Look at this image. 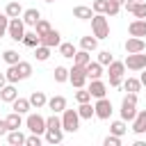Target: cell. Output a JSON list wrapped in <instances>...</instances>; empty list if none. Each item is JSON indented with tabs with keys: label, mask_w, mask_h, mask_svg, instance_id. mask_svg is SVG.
<instances>
[{
	"label": "cell",
	"mask_w": 146,
	"mask_h": 146,
	"mask_svg": "<svg viewBox=\"0 0 146 146\" xmlns=\"http://www.w3.org/2000/svg\"><path fill=\"white\" fill-rule=\"evenodd\" d=\"M5 75H7V80L9 82H18V80H27L30 75H32V64L30 62H18V64H11L7 71H5Z\"/></svg>",
	"instance_id": "obj_1"
},
{
	"label": "cell",
	"mask_w": 146,
	"mask_h": 146,
	"mask_svg": "<svg viewBox=\"0 0 146 146\" xmlns=\"http://www.w3.org/2000/svg\"><path fill=\"white\" fill-rule=\"evenodd\" d=\"M135 116H137V94L128 91V96H123V100H121V119L132 121Z\"/></svg>",
	"instance_id": "obj_2"
},
{
	"label": "cell",
	"mask_w": 146,
	"mask_h": 146,
	"mask_svg": "<svg viewBox=\"0 0 146 146\" xmlns=\"http://www.w3.org/2000/svg\"><path fill=\"white\" fill-rule=\"evenodd\" d=\"M91 30H94V36L96 39H107L110 36V21H107V16L105 14H94Z\"/></svg>",
	"instance_id": "obj_3"
},
{
	"label": "cell",
	"mask_w": 146,
	"mask_h": 146,
	"mask_svg": "<svg viewBox=\"0 0 146 146\" xmlns=\"http://www.w3.org/2000/svg\"><path fill=\"white\" fill-rule=\"evenodd\" d=\"M62 128H64V132H78V128H80L78 110H64L62 112Z\"/></svg>",
	"instance_id": "obj_4"
},
{
	"label": "cell",
	"mask_w": 146,
	"mask_h": 146,
	"mask_svg": "<svg viewBox=\"0 0 146 146\" xmlns=\"http://www.w3.org/2000/svg\"><path fill=\"white\" fill-rule=\"evenodd\" d=\"M7 34H9L11 41H23V36H25V23H23L21 16H18V18H9V30H7Z\"/></svg>",
	"instance_id": "obj_5"
},
{
	"label": "cell",
	"mask_w": 146,
	"mask_h": 146,
	"mask_svg": "<svg viewBox=\"0 0 146 146\" xmlns=\"http://www.w3.org/2000/svg\"><path fill=\"white\" fill-rule=\"evenodd\" d=\"M25 125H27V130L34 132V135H46V119H43L41 114H27Z\"/></svg>",
	"instance_id": "obj_6"
},
{
	"label": "cell",
	"mask_w": 146,
	"mask_h": 146,
	"mask_svg": "<svg viewBox=\"0 0 146 146\" xmlns=\"http://www.w3.org/2000/svg\"><path fill=\"white\" fill-rule=\"evenodd\" d=\"M68 80H71V84H73L75 89L84 87V82L89 80V78H87V71H84V66H78V64H73V68H68Z\"/></svg>",
	"instance_id": "obj_7"
},
{
	"label": "cell",
	"mask_w": 146,
	"mask_h": 146,
	"mask_svg": "<svg viewBox=\"0 0 146 146\" xmlns=\"http://www.w3.org/2000/svg\"><path fill=\"white\" fill-rule=\"evenodd\" d=\"M123 64L130 71H144L146 68V55L144 52H128V57H125Z\"/></svg>",
	"instance_id": "obj_8"
},
{
	"label": "cell",
	"mask_w": 146,
	"mask_h": 146,
	"mask_svg": "<svg viewBox=\"0 0 146 146\" xmlns=\"http://www.w3.org/2000/svg\"><path fill=\"white\" fill-rule=\"evenodd\" d=\"M94 110H96V116L100 119V121H107L110 116H112V103L107 100V98H98V103L94 105Z\"/></svg>",
	"instance_id": "obj_9"
},
{
	"label": "cell",
	"mask_w": 146,
	"mask_h": 146,
	"mask_svg": "<svg viewBox=\"0 0 146 146\" xmlns=\"http://www.w3.org/2000/svg\"><path fill=\"white\" fill-rule=\"evenodd\" d=\"M128 32L130 36H146V18H135L130 25H128Z\"/></svg>",
	"instance_id": "obj_10"
},
{
	"label": "cell",
	"mask_w": 146,
	"mask_h": 146,
	"mask_svg": "<svg viewBox=\"0 0 146 146\" xmlns=\"http://www.w3.org/2000/svg\"><path fill=\"white\" fill-rule=\"evenodd\" d=\"M146 50V41L141 36H130L125 41V52H144Z\"/></svg>",
	"instance_id": "obj_11"
},
{
	"label": "cell",
	"mask_w": 146,
	"mask_h": 146,
	"mask_svg": "<svg viewBox=\"0 0 146 146\" xmlns=\"http://www.w3.org/2000/svg\"><path fill=\"white\" fill-rule=\"evenodd\" d=\"M62 139H64V128H62V125L46 128V141H48V144H59Z\"/></svg>",
	"instance_id": "obj_12"
},
{
	"label": "cell",
	"mask_w": 146,
	"mask_h": 146,
	"mask_svg": "<svg viewBox=\"0 0 146 146\" xmlns=\"http://www.w3.org/2000/svg\"><path fill=\"white\" fill-rule=\"evenodd\" d=\"M41 43L48 46V48H57V46L62 43V34H59L57 30H50V32H46V34L41 36Z\"/></svg>",
	"instance_id": "obj_13"
},
{
	"label": "cell",
	"mask_w": 146,
	"mask_h": 146,
	"mask_svg": "<svg viewBox=\"0 0 146 146\" xmlns=\"http://www.w3.org/2000/svg\"><path fill=\"white\" fill-rule=\"evenodd\" d=\"M89 91H91V96H94V98H105V94H107V87H105V82H103L100 78H96V80H91V84H89Z\"/></svg>",
	"instance_id": "obj_14"
},
{
	"label": "cell",
	"mask_w": 146,
	"mask_h": 146,
	"mask_svg": "<svg viewBox=\"0 0 146 146\" xmlns=\"http://www.w3.org/2000/svg\"><path fill=\"white\" fill-rule=\"evenodd\" d=\"M16 98H18V91H16L14 82H9V84H5V87L0 89V100H5V103H14Z\"/></svg>",
	"instance_id": "obj_15"
},
{
	"label": "cell",
	"mask_w": 146,
	"mask_h": 146,
	"mask_svg": "<svg viewBox=\"0 0 146 146\" xmlns=\"http://www.w3.org/2000/svg\"><path fill=\"white\" fill-rule=\"evenodd\" d=\"M132 132H137V135H144L146 132V110L137 112V116L132 119Z\"/></svg>",
	"instance_id": "obj_16"
},
{
	"label": "cell",
	"mask_w": 146,
	"mask_h": 146,
	"mask_svg": "<svg viewBox=\"0 0 146 146\" xmlns=\"http://www.w3.org/2000/svg\"><path fill=\"white\" fill-rule=\"evenodd\" d=\"M94 14H96V11H94L91 7H84V5H78V7L73 9V16H75V18H80V21H91V18H94Z\"/></svg>",
	"instance_id": "obj_17"
},
{
	"label": "cell",
	"mask_w": 146,
	"mask_h": 146,
	"mask_svg": "<svg viewBox=\"0 0 146 146\" xmlns=\"http://www.w3.org/2000/svg\"><path fill=\"white\" fill-rule=\"evenodd\" d=\"M84 71H87V78H89V80H96V78L103 75V64H100V62H89V64L84 66Z\"/></svg>",
	"instance_id": "obj_18"
},
{
	"label": "cell",
	"mask_w": 146,
	"mask_h": 146,
	"mask_svg": "<svg viewBox=\"0 0 146 146\" xmlns=\"http://www.w3.org/2000/svg\"><path fill=\"white\" fill-rule=\"evenodd\" d=\"M48 107H50L55 114H59V112L66 110V98H64V96H52V98L48 100Z\"/></svg>",
	"instance_id": "obj_19"
},
{
	"label": "cell",
	"mask_w": 146,
	"mask_h": 146,
	"mask_svg": "<svg viewBox=\"0 0 146 146\" xmlns=\"http://www.w3.org/2000/svg\"><path fill=\"white\" fill-rule=\"evenodd\" d=\"M39 18H41V11H39V9H34V7L23 11V23H25V25H36V21H39Z\"/></svg>",
	"instance_id": "obj_20"
},
{
	"label": "cell",
	"mask_w": 146,
	"mask_h": 146,
	"mask_svg": "<svg viewBox=\"0 0 146 146\" xmlns=\"http://www.w3.org/2000/svg\"><path fill=\"white\" fill-rule=\"evenodd\" d=\"M123 73H125V64L123 62H112L107 66V75L110 78H123Z\"/></svg>",
	"instance_id": "obj_21"
},
{
	"label": "cell",
	"mask_w": 146,
	"mask_h": 146,
	"mask_svg": "<svg viewBox=\"0 0 146 146\" xmlns=\"http://www.w3.org/2000/svg\"><path fill=\"white\" fill-rule=\"evenodd\" d=\"M30 107H32L30 98H16V100L11 103V110H14V112H18V114H25V112H30Z\"/></svg>",
	"instance_id": "obj_22"
},
{
	"label": "cell",
	"mask_w": 146,
	"mask_h": 146,
	"mask_svg": "<svg viewBox=\"0 0 146 146\" xmlns=\"http://www.w3.org/2000/svg\"><path fill=\"white\" fill-rule=\"evenodd\" d=\"M25 139H27V137L21 132V128H18V130H9V132H7V141H9L11 146H21V144H25Z\"/></svg>",
	"instance_id": "obj_23"
},
{
	"label": "cell",
	"mask_w": 146,
	"mask_h": 146,
	"mask_svg": "<svg viewBox=\"0 0 146 146\" xmlns=\"http://www.w3.org/2000/svg\"><path fill=\"white\" fill-rule=\"evenodd\" d=\"M5 14H7L9 18H18V16H23V7H21V2H7Z\"/></svg>",
	"instance_id": "obj_24"
},
{
	"label": "cell",
	"mask_w": 146,
	"mask_h": 146,
	"mask_svg": "<svg viewBox=\"0 0 146 146\" xmlns=\"http://www.w3.org/2000/svg\"><path fill=\"white\" fill-rule=\"evenodd\" d=\"M80 48H82V50L94 52V50L98 48V39H96V36H91V34H89V36H82V39H80Z\"/></svg>",
	"instance_id": "obj_25"
},
{
	"label": "cell",
	"mask_w": 146,
	"mask_h": 146,
	"mask_svg": "<svg viewBox=\"0 0 146 146\" xmlns=\"http://www.w3.org/2000/svg\"><path fill=\"white\" fill-rule=\"evenodd\" d=\"M30 103H32V107H43V105H48V98H46V94L43 91H32V96H30Z\"/></svg>",
	"instance_id": "obj_26"
},
{
	"label": "cell",
	"mask_w": 146,
	"mask_h": 146,
	"mask_svg": "<svg viewBox=\"0 0 146 146\" xmlns=\"http://www.w3.org/2000/svg\"><path fill=\"white\" fill-rule=\"evenodd\" d=\"M89 62H91V52L89 50H78L75 57H73V64H78V66H87Z\"/></svg>",
	"instance_id": "obj_27"
},
{
	"label": "cell",
	"mask_w": 146,
	"mask_h": 146,
	"mask_svg": "<svg viewBox=\"0 0 146 146\" xmlns=\"http://www.w3.org/2000/svg\"><path fill=\"white\" fill-rule=\"evenodd\" d=\"M78 114H80V119H91V116H96V110H94L91 103H80Z\"/></svg>",
	"instance_id": "obj_28"
},
{
	"label": "cell",
	"mask_w": 146,
	"mask_h": 146,
	"mask_svg": "<svg viewBox=\"0 0 146 146\" xmlns=\"http://www.w3.org/2000/svg\"><path fill=\"white\" fill-rule=\"evenodd\" d=\"M23 43H25L27 48H36V46L41 43V36H39L36 32H25V36H23Z\"/></svg>",
	"instance_id": "obj_29"
},
{
	"label": "cell",
	"mask_w": 146,
	"mask_h": 146,
	"mask_svg": "<svg viewBox=\"0 0 146 146\" xmlns=\"http://www.w3.org/2000/svg\"><path fill=\"white\" fill-rule=\"evenodd\" d=\"M5 121H7L9 130H18V128L23 125V119H21V114H18V112H11V114H9V116H7Z\"/></svg>",
	"instance_id": "obj_30"
},
{
	"label": "cell",
	"mask_w": 146,
	"mask_h": 146,
	"mask_svg": "<svg viewBox=\"0 0 146 146\" xmlns=\"http://www.w3.org/2000/svg\"><path fill=\"white\" fill-rule=\"evenodd\" d=\"M75 52H78V50H75V46H73V43H59V55H62V57L73 59V57H75Z\"/></svg>",
	"instance_id": "obj_31"
},
{
	"label": "cell",
	"mask_w": 146,
	"mask_h": 146,
	"mask_svg": "<svg viewBox=\"0 0 146 146\" xmlns=\"http://www.w3.org/2000/svg\"><path fill=\"white\" fill-rule=\"evenodd\" d=\"M50 50H52V48H48V46H43V43H39V46L34 48V57H36L39 62H46V59L50 57Z\"/></svg>",
	"instance_id": "obj_32"
},
{
	"label": "cell",
	"mask_w": 146,
	"mask_h": 146,
	"mask_svg": "<svg viewBox=\"0 0 146 146\" xmlns=\"http://www.w3.org/2000/svg\"><path fill=\"white\" fill-rule=\"evenodd\" d=\"M125 130H128V125H125L123 119H119V121H114V123L110 125V132H112V135H119V137H123Z\"/></svg>",
	"instance_id": "obj_33"
},
{
	"label": "cell",
	"mask_w": 146,
	"mask_h": 146,
	"mask_svg": "<svg viewBox=\"0 0 146 146\" xmlns=\"http://www.w3.org/2000/svg\"><path fill=\"white\" fill-rule=\"evenodd\" d=\"M139 87H141V80H137V78H125V82H123V89L132 91V94H137Z\"/></svg>",
	"instance_id": "obj_34"
},
{
	"label": "cell",
	"mask_w": 146,
	"mask_h": 146,
	"mask_svg": "<svg viewBox=\"0 0 146 146\" xmlns=\"http://www.w3.org/2000/svg\"><path fill=\"white\" fill-rule=\"evenodd\" d=\"M50 30H52V27H50V23H48L46 18H39V21H36V25H34V32H36L39 36H43V34H46V32H50Z\"/></svg>",
	"instance_id": "obj_35"
},
{
	"label": "cell",
	"mask_w": 146,
	"mask_h": 146,
	"mask_svg": "<svg viewBox=\"0 0 146 146\" xmlns=\"http://www.w3.org/2000/svg\"><path fill=\"white\" fill-rule=\"evenodd\" d=\"M2 59H5V62H7L9 66H11V64H18V62H21V57H18V52H16V50H11V48L2 52Z\"/></svg>",
	"instance_id": "obj_36"
},
{
	"label": "cell",
	"mask_w": 146,
	"mask_h": 146,
	"mask_svg": "<svg viewBox=\"0 0 146 146\" xmlns=\"http://www.w3.org/2000/svg\"><path fill=\"white\" fill-rule=\"evenodd\" d=\"M91 98H94V96H91V91H89V89H84V87H80V89L75 91V100H78V103H89Z\"/></svg>",
	"instance_id": "obj_37"
},
{
	"label": "cell",
	"mask_w": 146,
	"mask_h": 146,
	"mask_svg": "<svg viewBox=\"0 0 146 146\" xmlns=\"http://www.w3.org/2000/svg\"><path fill=\"white\" fill-rule=\"evenodd\" d=\"M55 82H66L68 80V68H64V66H55Z\"/></svg>",
	"instance_id": "obj_38"
},
{
	"label": "cell",
	"mask_w": 146,
	"mask_h": 146,
	"mask_svg": "<svg viewBox=\"0 0 146 146\" xmlns=\"http://www.w3.org/2000/svg\"><path fill=\"white\" fill-rule=\"evenodd\" d=\"M98 62H100L103 66H110V64L114 62V57H112L110 50H100V52H98Z\"/></svg>",
	"instance_id": "obj_39"
},
{
	"label": "cell",
	"mask_w": 146,
	"mask_h": 146,
	"mask_svg": "<svg viewBox=\"0 0 146 146\" xmlns=\"http://www.w3.org/2000/svg\"><path fill=\"white\" fill-rule=\"evenodd\" d=\"M107 2H110V0H94L91 9H94L96 14H105V9H107Z\"/></svg>",
	"instance_id": "obj_40"
},
{
	"label": "cell",
	"mask_w": 146,
	"mask_h": 146,
	"mask_svg": "<svg viewBox=\"0 0 146 146\" xmlns=\"http://www.w3.org/2000/svg\"><path fill=\"white\" fill-rule=\"evenodd\" d=\"M7 30H9V16L7 14H0V39L7 34Z\"/></svg>",
	"instance_id": "obj_41"
},
{
	"label": "cell",
	"mask_w": 146,
	"mask_h": 146,
	"mask_svg": "<svg viewBox=\"0 0 146 146\" xmlns=\"http://www.w3.org/2000/svg\"><path fill=\"white\" fill-rule=\"evenodd\" d=\"M119 9H121V5L110 0V2H107V9H105V16H116V14H119Z\"/></svg>",
	"instance_id": "obj_42"
},
{
	"label": "cell",
	"mask_w": 146,
	"mask_h": 146,
	"mask_svg": "<svg viewBox=\"0 0 146 146\" xmlns=\"http://www.w3.org/2000/svg\"><path fill=\"white\" fill-rule=\"evenodd\" d=\"M132 14H135L137 18H146V0H144V2H137V5H135V11H132Z\"/></svg>",
	"instance_id": "obj_43"
},
{
	"label": "cell",
	"mask_w": 146,
	"mask_h": 146,
	"mask_svg": "<svg viewBox=\"0 0 146 146\" xmlns=\"http://www.w3.org/2000/svg\"><path fill=\"white\" fill-rule=\"evenodd\" d=\"M103 144H105V146H121V137H119V135H107Z\"/></svg>",
	"instance_id": "obj_44"
},
{
	"label": "cell",
	"mask_w": 146,
	"mask_h": 146,
	"mask_svg": "<svg viewBox=\"0 0 146 146\" xmlns=\"http://www.w3.org/2000/svg\"><path fill=\"white\" fill-rule=\"evenodd\" d=\"M25 144H27V146H41V135H34V132H32V137H27Z\"/></svg>",
	"instance_id": "obj_45"
},
{
	"label": "cell",
	"mask_w": 146,
	"mask_h": 146,
	"mask_svg": "<svg viewBox=\"0 0 146 146\" xmlns=\"http://www.w3.org/2000/svg\"><path fill=\"white\" fill-rule=\"evenodd\" d=\"M135 5H137V0H125V2H123V7H125V11H130V14L135 11Z\"/></svg>",
	"instance_id": "obj_46"
},
{
	"label": "cell",
	"mask_w": 146,
	"mask_h": 146,
	"mask_svg": "<svg viewBox=\"0 0 146 146\" xmlns=\"http://www.w3.org/2000/svg\"><path fill=\"white\" fill-rule=\"evenodd\" d=\"M7 132H9V125H7V121H5V119H0V137H2V135H7Z\"/></svg>",
	"instance_id": "obj_47"
},
{
	"label": "cell",
	"mask_w": 146,
	"mask_h": 146,
	"mask_svg": "<svg viewBox=\"0 0 146 146\" xmlns=\"http://www.w3.org/2000/svg\"><path fill=\"white\" fill-rule=\"evenodd\" d=\"M7 82H9V80H7V75H5V73H0V89H2Z\"/></svg>",
	"instance_id": "obj_48"
},
{
	"label": "cell",
	"mask_w": 146,
	"mask_h": 146,
	"mask_svg": "<svg viewBox=\"0 0 146 146\" xmlns=\"http://www.w3.org/2000/svg\"><path fill=\"white\" fill-rule=\"evenodd\" d=\"M139 80H141V84L146 87V68H144V73H141V78H139Z\"/></svg>",
	"instance_id": "obj_49"
},
{
	"label": "cell",
	"mask_w": 146,
	"mask_h": 146,
	"mask_svg": "<svg viewBox=\"0 0 146 146\" xmlns=\"http://www.w3.org/2000/svg\"><path fill=\"white\" fill-rule=\"evenodd\" d=\"M112 2H119V5H123V2H125V0H112Z\"/></svg>",
	"instance_id": "obj_50"
},
{
	"label": "cell",
	"mask_w": 146,
	"mask_h": 146,
	"mask_svg": "<svg viewBox=\"0 0 146 146\" xmlns=\"http://www.w3.org/2000/svg\"><path fill=\"white\" fill-rule=\"evenodd\" d=\"M46 2H55V0H46Z\"/></svg>",
	"instance_id": "obj_51"
},
{
	"label": "cell",
	"mask_w": 146,
	"mask_h": 146,
	"mask_svg": "<svg viewBox=\"0 0 146 146\" xmlns=\"http://www.w3.org/2000/svg\"><path fill=\"white\" fill-rule=\"evenodd\" d=\"M137 2H144V0H137Z\"/></svg>",
	"instance_id": "obj_52"
}]
</instances>
